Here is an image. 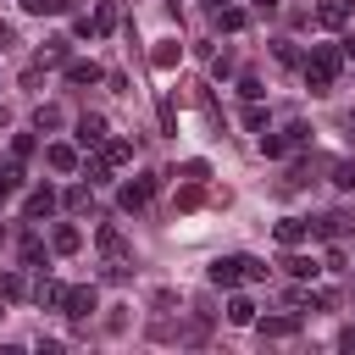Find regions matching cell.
I'll return each instance as SVG.
<instances>
[{
  "label": "cell",
  "instance_id": "cell-1",
  "mask_svg": "<svg viewBox=\"0 0 355 355\" xmlns=\"http://www.w3.org/2000/svg\"><path fill=\"white\" fill-rule=\"evenodd\" d=\"M266 272H272V266H266V261H255V255H222V261H211V272H205V277H211L216 288H227V294H233L239 283H261Z\"/></svg>",
  "mask_w": 355,
  "mask_h": 355
},
{
  "label": "cell",
  "instance_id": "cell-2",
  "mask_svg": "<svg viewBox=\"0 0 355 355\" xmlns=\"http://www.w3.org/2000/svg\"><path fill=\"white\" fill-rule=\"evenodd\" d=\"M311 239H322V244L355 239V211H327V216H316V222H311Z\"/></svg>",
  "mask_w": 355,
  "mask_h": 355
},
{
  "label": "cell",
  "instance_id": "cell-3",
  "mask_svg": "<svg viewBox=\"0 0 355 355\" xmlns=\"http://www.w3.org/2000/svg\"><path fill=\"white\" fill-rule=\"evenodd\" d=\"M50 211H55V189H50V183L28 189V200H22V222H44Z\"/></svg>",
  "mask_w": 355,
  "mask_h": 355
},
{
  "label": "cell",
  "instance_id": "cell-4",
  "mask_svg": "<svg viewBox=\"0 0 355 355\" xmlns=\"http://www.w3.org/2000/svg\"><path fill=\"white\" fill-rule=\"evenodd\" d=\"M94 305H100V288H94V283H78V288H67V305H61V311H67L72 322H83Z\"/></svg>",
  "mask_w": 355,
  "mask_h": 355
},
{
  "label": "cell",
  "instance_id": "cell-5",
  "mask_svg": "<svg viewBox=\"0 0 355 355\" xmlns=\"http://www.w3.org/2000/svg\"><path fill=\"white\" fill-rule=\"evenodd\" d=\"M150 194H155V178L144 172V178H133V183H122V211H144L150 205Z\"/></svg>",
  "mask_w": 355,
  "mask_h": 355
},
{
  "label": "cell",
  "instance_id": "cell-6",
  "mask_svg": "<svg viewBox=\"0 0 355 355\" xmlns=\"http://www.w3.org/2000/svg\"><path fill=\"white\" fill-rule=\"evenodd\" d=\"M178 61H183V44H178V39H155V50H150V67H155V72H172Z\"/></svg>",
  "mask_w": 355,
  "mask_h": 355
},
{
  "label": "cell",
  "instance_id": "cell-7",
  "mask_svg": "<svg viewBox=\"0 0 355 355\" xmlns=\"http://www.w3.org/2000/svg\"><path fill=\"white\" fill-rule=\"evenodd\" d=\"M72 139H78L83 150H94V144H105V116H94V111H89V116H78V133H72Z\"/></svg>",
  "mask_w": 355,
  "mask_h": 355
},
{
  "label": "cell",
  "instance_id": "cell-8",
  "mask_svg": "<svg viewBox=\"0 0 355 355\" xmlns=\"http://www.w3.org/2000/svg\"><path fill=\"white\" fill-rule=\"evenodd\" d=\"M305 239H311V222H305V216H283V222H277V244H283V250H294V244H305Z\"/></svg>",
  "mask_w": 355,
  "mask_h": 355
},
{
  "label": "cell",
  "instance_id": "cell-9",
  "mask_svg": "<svg viewBox=\"0 0 355 355\" xmlns=\"http://www.w3.org/2000/svg\"><path fill=\"white\" fill-rule=\"evenodd\" d=\"M316 22L322 28H349V0H322L316 6Z\"/></svg>",
  "mask_w": 355,
  "mask_h": 355
},
{
  "label": "cell",
  "instance_id": "cell-10",
  "mask_svg": "<svg viewBox=\"0 0 355 355\" xmlns=\"http://www.w3.org/2000/svg\"><path fill=\"white\" fill-rule=\"evenodd\" d=\"M211 22H216V28H222V33H239V28H244V22H250V11H244V6H227V0H222V6H216V11H211Z\"/></svg>",
  "mask_w": 355,
  "mask_h": 355
},
{
  "label": "cell",
  "instance_id": "cell-11",
  "mask_svg": "<svg viewBox=\"0 0 355 355\" xmlns=\"http://www.w3.org/2000/svg\"><path fill=\"white\" fill-rule=\"evenodd\" d=\"M78 244H83V233H78L72 222H61V227L50 233V250H55V255H78Z\"/></svg>",
  "mask_w": 355,
  "mask_h": 355
},
{
  "label": "cell",
  "instance_id": "cell-12",
  "mask_svg": "<svg viewBox=\"0 0 355 355\" xmlns=\"http://www.w3.org/2000/svg\"><path fill=\"white\" fill-rule=\"evenodd\" d=\"M277 266H283V272H288V277H300V283H305V277H316V272H322V266H316V261H311V255H300V250H288V255H283V261H277Z\"/></svg>",
  "mask_w": 355,
  "mask_h": 355
},
{
  "label": "cell",
  "instance_id": "cell-13",
  "mask_svg": "<svg viewBox=\"0 0 355 355\" xmlns=\"http://www.w3.org/2000/svg\"><path fill=\"white\" fill-rule=\"evenodd\" d=\"M33 300H39V305H50V311H61V305H67V283H55V277H39Z\"/></svg>",
  "mask_w": 355,
  "mask_h": 355
},
{
  "label": "cell",
  "instance_id": "cell-14",
  "mask_svg": "<svg viewBox=\"0 0 355 355\" xmlns=\"http://www.w3.org/2000/svg\"><path fill=\"white\" fill-rule=\"evenodd\" d=\"M300 316H261V338H294Z\"/></svg>",
  "mask_w": 355,
  "mask_h": 355
},
{
  "label": "cell",
  "instance_id": "cell-15",
  "mask_svg": "<svg viewBox=\"0 0 355 355\" xmlns=\"http://www.w3.org/2000/svg\"><path fill=\"white\" fill-rule=\"evenodd\" d=\"M17 189H22V161L11 155V161H0V205H6Z\"/></svg>",
  "mask_w": 355,
  "mask_h": 355
},
{
  "label": "cell",
  "instance_id": "cell-16",
  "mask_svg": "<svg viewBox=\"0 0 355 355\" xmlns=\"http://www.w3.org/2000/svg\"><path fill=\"white\" fill-rule=\"evenodd\" d=\"M100 61H67V83H100Z\"/></svg>",
  "mask_w": 355,
  "mask_h": 355
},
{
  "label": "cell",
  "instance_id": "cell-17",
  "mask_svg": "<svg viewBox=\"0 0 355 355\" xmlns=\"http://www.w3.org/2000/svg\"><path fill=\"white\" fill-rule=\"evenodd\" d=\"M44 161H50L55 172H72V166H78V150H72V144H44Z\"/></svg>",
  "mask_w": 355,
  "mask_h": 355
},
{
  "label": "cell",
  "instance_id": "cell-18",
  "mask_svg": "<svg viewBox=\"0 0 355 355\" xmlns=\"http://www.w3.org/2000/svg\"><path fill=\"white\" fill-rule=\"evenodd\" d=\"M227 322H233V327H250V322H255V300L233 294V300H227Z\"/></svg>",
  "mask_w": 355,
  "mask_h": 355
},
{
  "label": "cell",
  "instance_id": "cell-19",
  "mask_svg": "<svg viewBox=\"0 0 355 355\" xmlns=\"http://www.w3.org/2000/svg\"><path fill=\"white\" fill-rule=\"evenodd\" d=\"M94 239H100V250H105V255H111V261H122V255H128V244H122V233H116V227H111V222H105V227H100V233H94Z\"/></svg>",
  "mask_w": 355,
  "mask_h": 355
},
{
  "label": "cell",
  "instance_id": "cell-20",
  "mask_svg": "<svg viewBox=\"0 0 355 355\" xmlns=\"http://www.w3.org/2000/svg\"><path fill=\"white\" fill-rule=\"evenodd\" d=\"M67 44H72V39H44V50H39V67H61V61H67Z\"/></svg>",
  "mask_w": 355,
  "mask_h": 355
},
{
  "label": "cell",
  "instance_id": "cell-21",
  "mask_svg": "<svg viewBox=\"0 0 355 355\" xmlns=\"http://www.w3.org/2000/svg\"><path fill=\"white\" fill-rule=\"evenodd\" d=\"M83 178H89V189H100V183H111V161H105V155H94V161H83Z\"/></svg>",
  "mask_w": 355,
  "mask_h": 355
},
{
  "label": "cell",
  "instance_id": "cell-22",
  "mask_svg": "<svg viewBox=\"0 0 355 355\" xmlns=\"http://www.w3.org/2000/svg\"><path fill=\"white\" fill-rule=\"evenodd\" d=\"M22 266H44V239L39 233H22Z\"/></svg>",
  "mask_w": 355,
  "mask_h": 355
},
{
  "label": "cell",
  "instance_id": "cell-23",
  "mask_svg": "<svg viewBox=\"0 0 355 355\" xmlns=\"http://www.w3.org/2000/svg\"><path fill=\"white\" fill-rule=\"evenodd\" d=\"M78 0H22V11L28 17H50V11H72Z\"/></svg>",
  "mask_w": 355,
  "mask_h": 355
},
{
  "label": "cell",
  "instance_id": "cell-24",
  "mask_svg": "<svg viewBox=\"0 0 355 355\" xmlns=\"http://www.w3.org/2000/svg\"><path fill=\"white\" fill-rule=\"evenodd\" d=\"M89 28H94V33H111V28H116V0H100V11H94Z\"/></svg>",
  "mask_w": 355,
  "mask_h": 355
},
{
  "label": "cell",
  "instance_id": "cell-25",
  "mask_svg": "<svg viewBox=\"0 0 355 355\" xmlns=\"http://www.w3.org/2000/svg\"><path fill=\"white\" fill-rule=\"evenodd\" d=\"M22 294H28L22 272H0V300H22Z\"/></svg>",
  "mask_w": 355,
  "mask_h": 355
},
{
  "label": "cell",
  "instance_id": "cell-26",
  "mask_svg": "<svg viewBox=\"0 0 355 355\" xmlns=\"http://www.w3.org/2000/svg\"><path fill=\"white\" fill-rule=\"evenodd\" d=\"M155 116H161V133H178V105H172V94H161Z\"/></svg>",
  "mask_w": 355,
  "mask_h": 355
},
{
  "label": "cell",
  "instance_id": "cell-27",
  "mask_svg": "<svg viewBox=\"0 0 355 355\" xmlns=\"http://www.w3.org/2000/svg\"><path fill=\"white\" fill-rule=\"evenodd\" d=\"M100 155H105L111 166H122V161L133 155V144H128V139H105V150H100Z\"/></svg>",
  "mask_w": 355,
  "mask_h": 355
},
{
  "label": "cell",
  "instance_id": "cell-28",
  "mask_svg": "<svg viewBox=\"0 0 355 355\" xmlns=\"http://www.w3.org/2000/svg\"><path fill=\"white\" fill-rule=\"evenodd\" d=\"M200 200H205V189H200V183H194V178H189V183H183V189H178V211H194V205H200Z\"/></svg>",
  "mask_w": 355,
  "mask_h": 355
},
{
  "label": "cell",
  "instance_id": "cell-29",
  "mask_svg": "<svg viewBox=\"0 0 355 355\" xmlns=\"http://www.w3.org/2000/svg\"><path fill=\"white\" fill-rule=\"evenodd\" d=\"M261 155H288V139H283V133H266V128H261Z\"/></svg>",
  "mask_w": 355,
  "mask_h": 355
},
{
  "label": "cell",
  "instance_id": "cell-30",
  "mask_svg": "<svg viewBox=\"0 0 355 355\" xmlns=\"http://www.w3.org/2000/svg\"><path fill=\"white\" fill-rule=\"evenodd\" d=\"M61 200H67V211H89V183H72Z\"/></svg>",
  "mask_w": 355,
  "mask_h": 355
},
{
  "label": "cell",
  "instance_id": "cell-31",
  "mask_svg": "<svg viewBox=\"0 0 355 355\" xmlns=\"http://www.w3.org/2000/svg\"><path fill=\"white\" fill-rule=\"evenodd\" d=\"M33 128H39V133H44V128H61V111H55V105H39V111H33Z\"/></svg>",
  "mask_w": 355,
  "mask_h": 355
},
{
  "label": "cell",
  "instance_id": "cell-32",
  "mask_svg": "<svg viewBox=\"0 0 355 355\" xmlns=\"http://www.w3.org/2000/svg\"><path fill=\"white\" fill-rule=\"evenodd\" d=\"M333 183L338 189H355V161H333Z\"/></svg>",
  "mask_w": 355,
  "mask_h": 355
},
{
  "label": "cell",
  "instance_id": "cell-33",
  "mask_svg": "<svg viewBox=\"0 0 355 355\" xmlns=\"http://www.w3.org/2000/svg\"><path fill=\"white\" fill-rule=\"evenodd\" d=\"M277 61H283V67H300V44H294V39H277Z\"/></svg>",
  "mask_w": 355,
  "mask_h": 355
},
{
  "label": "cell",
  "instance_id": "cell-34",
  "mask_svg": "<svg viewBox=\"0 0 355 355\" xmlns=\"http://www.w3.org/2000/svg\"><path fill=\"white\" fill-rule=\"evenodd\" d=\"M239 94H244V100H261L266 89H261V78H250V72H244V78H239Z\"/></svg>",
  "mask_w": 355,
  "mask_h": 355
},
{
  "label": "cell",
  "instance_id": "cell-35",
  "mask_svg": "<svg viewBox=\"0 0 355 355\" xmlns=\"http://www.w3.org/2000/svg\"><path fill=\"white\" fill-rule=\"evenodd\" d=\"M244 128H250V133H261V128H266V111H261L255 100H250V111H244Z\"/></svg>",
  "mask_w": 355,
  "mask_h": 355
},
{
  "label": "cell",
  "instance_id": "cell-36",
  "mask_svg": "<svg viewBox=\"0 0 355 355\" xmlns=\"http://www.w3.org/2000/svg\"><path fill=\"white\" fill-rule=\"evenodd\" d=\"M283 139H288V150H300V144L311 139V128H305V122H294V128H283Z\"/></svg>",
  "mask_w": 355,
  "mask_h": 355
},
{
  "label": "cell",
  "instance_id": "cell-37",
  "mask_svg": "<svg viewBox=\"0 0 355 355\" xmlns=\"http://www.w3.org/2000/svg\"><path fill=\"white\" fill-rule=\"evenodd\" d=\"M11 155L28 161V155H33V133H17V139H11Z\"/></svg>",
  "mask_w": 355,
  "mask_h": 355
},
{
  "label": "cell",
  "instance_id": "cell-38",
  "mask_svg": "<svg viewBox=\"0 0 355 355\" xmlns=\"http://www.w3.org/2000/svg\"><path fill=\"white\" fill-rule=\"evenodd\" d=\"M183 178H194V183H205V178H211V166H205V161H183Z\"/></svg>",
  "mask_w": 355,
  "mask_h": 355
},
{
  "label": "cell",
  "instance_id": "cell-39",
  "mask_svg": "<svg viewBox=\"0 0 355 355\" xmlns=\"http://www.w3.org/2000/svg\"><path fill=\"white\" fill-rule=\"evenodd\" d=\"M338 349H349V355H355V327H344V333H338Z\"/></svg>",
  "mask_w": 355,
  "mask_h": 355
},
{
  "label": "cell",
  "instance_id": "cell-40",
  "mask_svg": "<svg viewBox=\"0 0 355 355\" xmlns=\"http://www.w3.org/2000/svg\"><path fill=\"white\" fill-rule=\"evenodd\" d=\"M250 6H255V11H261V17H272V11H277V6H283V0H250Z\"/></svg>",
  "mask_w": 355,
  "mask_h": 355
},
{
  "label": "cell",
  "instance_id": "cell-41",
  "mask_svg": "<svg viewBox=\"0 0 355 355\" xmlns=\"http://www.w3.org/2000/svg\"><path fill=\"white\" fill-rule=\"evenodd\" d=\"M0 239H6V222H0Z\"/></svg>",
  "mask_w": 355,
  "mask_h": 355
},
{
  "label": "cell",
  "instance_id": "cell-42",
  "mask_svg": "<svg viewBox=\"0 0 355 355\" xmlns=\"http://www.w3.org/2000/svg\"><path fill=\"white\" fill-rule=\"evenodd\" d=\"M0 316H6V311H0Z\"/></svg>",
  "mask_w": 355,
  "mask_h": 355
},
{
  "label": "cell",
  "instance_id": "cell-43",
  "mask_svg": "<svg viewBox=\"0 0 355 355\" xmlns=\"http://www.w3.org/2000/svg\"><path fill=\"white\" fill-rule=\"evenodd\" d=\"M349 61H355V55H349Z\"/></svg>",
  "mask_w": 355,
  "mask_h": 355
}]
</instances>
